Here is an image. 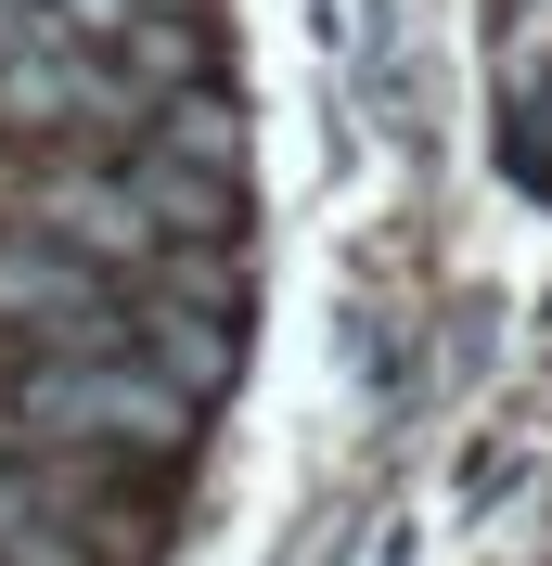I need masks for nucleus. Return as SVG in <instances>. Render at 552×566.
Segmentation results:
<instances>
[{"instance_id":"f257e3e1","label":"nucleus","mask_w":552,"mask_h":566,"mask_svg":"<svg viewBox=\"0 0 552 566\" xmlns=\"http://www.w3.org/2000/svg\"><path fill=\"white\" fill-rule=\"evenodd\" d=\"M206 399L168 387L129 348H39L0 374V451H91V463H168Z\"/></svg>"}]
</instances>
